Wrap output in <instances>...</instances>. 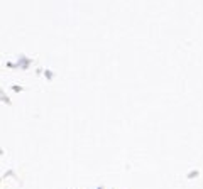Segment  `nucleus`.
Masks as SVG:
<instances>
[]
</instances>
